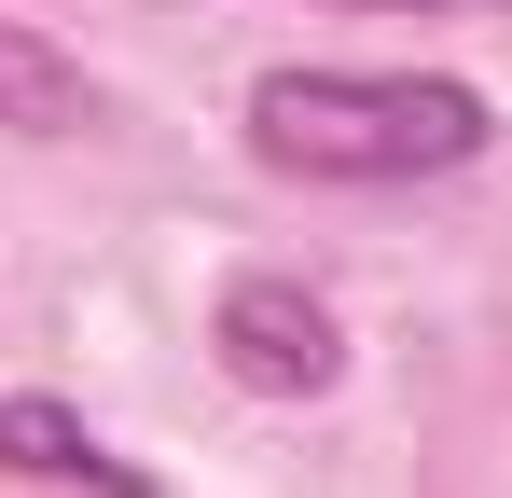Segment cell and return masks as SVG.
<instances>
[{
  "label": "cell",
  "mask_w": 512,
  "mask_h": 498,
  "mask_svg": "<svg viewBox=\"0 0 512 498\" xmlns=\"http://www.w3.org/2000/svg\"><path fill=\"white\" fill-rule=\"evenodd\" d=\"M208 346H222V374L263 388V402H319L346 374V332H333V305H319L305 277H236L222 319H208Z\"/></svg>",
  "instance_id": "7a4b0ae2"
},
{
  "label": "cell",
  "mask_w": 512,
  "mask_h": 498,
  "mask_svg": "<svg viewBox=\"0 0 512 498\" xmlns=\"http://www.w3.org/2000/svg\"><path fill=\"white\" fill-rule=\"evenodd\" d=\"M0 125H14V139H84V125H97L84 56H56V42L14 28V14H0Z\"/></svg>",
  "instance_id": "3957f363"
},
{
  "label": "cell",
  "mask_w": 512,
  "mask_h": 498,
  "mask_svg": "<svg viewBox=\"0 0 512 498\" xmlns=\"http://www.w3.org/2000/svg\"><path fill=\"white\" fill-rule=\"evenodd\" d=\"M360 14H471V0H360Z\"/></svg>",
  "instance_id": "5b68a950"
},
{
  "label": "cell",
  "mask_w": 512,
  "mask_h": 498,
  "mask_svg": "<svg viewBox=\"0 0 512 498\" xmlns=\"http://www.w3.org/2000/svg\"><path fill=\"white\" fill-rule=\"evenodd\" d=\"M0 471H56V485H97V498H153V485H139V471L84 429V415L42 402V388H28V402H0Z\"/></svg>",
  "instance_id": "277c9868"
},
{
  "label": "cell",
  "mask_w": 512,
  "mask_h": 498,
  "mask_svg": "<svg viewBox=\"0 0 512 498\" xmlns=\"http://www.w3.org/2000/svg\"><path fill=\"white\" fill-rule=\"evenodd\" d=\"M499 139L485 97L443 70H263L250 83V153L277 180H443Z\"/></svg>",
  "instance_id": "6da1fadb"
}]
</instances>
